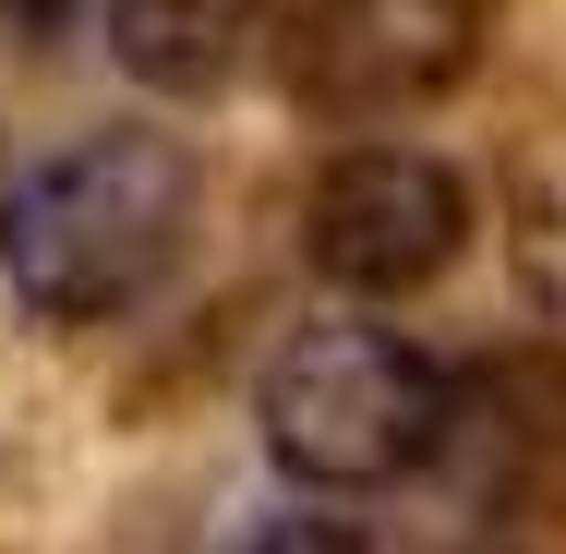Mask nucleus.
Instances as JSON below:
<instances>
[{
    "label": "nucleus",
    "mask_w": 566,
    "mask_h": 554,
    "mask_svg": "<svg viewBox=\"0 0 566 554\" xmlns=\"http://www.w3.org/2000/svg\"><path fill=\"white\" fill-rule=\"evenodd\" d=\"M193 229V157L169 133H85L0 194V302L36 326L133 314Z\"/></svg>",
    "instance_id": "1"
},
{
    "label": "nucleus",
    "mask_w": 566,
    "mask_h": 554,
    "mask_svg": "<svg viewBox=\"0 0 566 554\" xmlns=\"http://www.w3.org/2000/svg\"><path fill=\"white\" fill-rule=\"evenodd\" d=\"M458 374L386 314H326L290 326L253 374V435L302 494H386L447 458Z\"/></svg>",
    "instance_id": "2"
},
{
    "label": "nucleus",
    "mask_w": 566,
    "mask_h": 554,
    "mask_svg": "<svg viewBox=\"0 0 566 554\" xmlns=\"http://www.w3.org/2000/svg\"><path fill=\"white\" fill-rule=\"evenodd\" d=\"M470 181L434 145H349L338 169L302 194V253L349 302H410L470 253Z\"/></svg>",
    "instance_id": "3"
},
{
    "label": "nucleus",
    "mask_w": 566,
    "mask_h": 554,
    "mask_svg": "<svg viewBox=\"0 0 566 554\" xmlns=\"http://www.w3.org/2000/svg\"><path fill=\"white\" fill-rule=\"evenodd\" d=\"M482 61V0H290L277 73L326 121H410Z\"/></svg>",
    "instance_id": "4"
},
{
    "label": "nucleus",
    "mask_w": 566,
    "mask_h": 554,
    "mask_svg": "<svg viewBox=\"0 0 566 554\" xmlns=\"http://www.w3.org/2000/svg\"><path fill=\"white\" fill-rule=\"evenodd\" d=\"M566 458V349H506L482 374H458L447 410V470L470 494H518L531 470Z\"/></svg>",
    "instance_id": "5"
},
{
    "label": "nucleus",
    "mask_w": 566,
    "mask_h": 554,
    "mask_svg": "<svg viewBox=\"0 0 566 554\" xmlns=\"http://www.w3.org/2000/svg\"><path fill=\"white\" fill-rule=\"evenodd\" d=\"M85 36L145 97H218L265 49V0H85Z\"/></svg>",
    "instance_id": "6"
},
{
    "label": "nucleus",
    "mask_w": 566,
    "mask_h": 554,
    "mask_svg": "<svg viewBox=\"0 0 566 554\" xmlns=\"http://www.w3.org/2000/svg\"><path fill=\"white\" fill-rule=\"evenodd\" d=\"M518 290H531L543 326H566V181H543L518 206Z\"/></svg>",
    "instance_id": "7"
},
{
    "label": "nucleus",
    "mask_w": 566,
    "mask_h": 554,
    "mask_svg": "<svg viewBox=\"0 0 566 554\" xmlns=\"http://www.w3.org/2000/svg\"><path fill=\"white\" fill-rule=\"evenodd\" d=\"M253 554H374V543H361L349 519H265V543H253Z\"/></svg>",
    "instance_id": "8"
},
{
    "label": "nucleus",
    "mask_w": 566,
    "mask_h": 554,
    "mask_svg": "<svg viewBox=\"0 0 566 554\" xmlns=\"http://www.w3.org/2000/svg\"><path fill=\"white\" fill-rule=\"evenodd\" d=\"M61 12H73V0H0V24H12V36H49Z\"/></svg>",
    "instance_id": "9"
}]
</instances>
